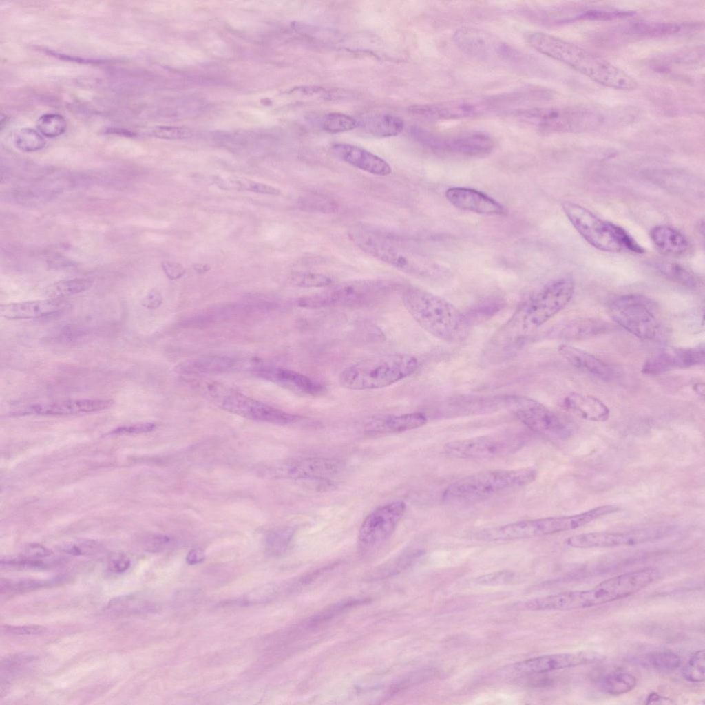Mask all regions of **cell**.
Segmentation results:
<instances>
[{"label":"cell","mask_w":705,"mask_h":705,"mask_svg":"<svg viewBox=\"0 0 705 705\" xmlns=\"http://www.w3.org/2000/svg\"><path fill=\"white\" fill-rule=\"evenodd\" d=\"M660 575L653 567L621 574L585 590H573L536 598L525 606L531 611H571L594 607L629 597L649 586Z\"/></svg>","instance_id":"1"},{"label":"cell","mask_w":705,"mask_h":705,"mask_svg":"<svg viewBox=\"0 0 705 705\" xmlns=\"http://www.w3.org/2000/svg\"><path fill=\"white\" fill-rule=\"evenodd\" d=\"M528 45L540 53L560 61L594 82L620 90H633V78L604 58L562 39L539 32L525 35Z\"/></svg>","instance_id":"2"},{"label":"cell","mask_w":705,"mask_h":705,"mask_svg":"<svg viewBox=\"0 0 705 705\" xmlns=\"http://www.w3.org/2000/svg\"><path fill=\"white\" fill-rule=\"evenodd\" d=\"M574 288L573 280L567 277L547 283L517 310L498 335L499 339L509 348L517 349L525 338L567 305Z\"/></svg>","instance_id":"3"},{"label":"cell","mask_w":705,"mask_h":705,"mask_svg":"<svg viewBox=\"0 0 705 705\" xmlns=\"http://www.w3.org/2000/svg\"><path fill=\"white\" fill-rule=\"evenodd\" d=\"M402 299L411 317L432 336L450 343L465 336L469 324L465 315L444 298L409 287L403 291Z\"/></svg>","instance_id":"4"},{"label":"cell","mask_w":705,"mask_h":705,"mask_svg":"<svg viewBox=\"0 0 705 705\" xmlns=\"http://www.w3.org/2000/svg\"><path fill=\"white\" fill-rule=\"evenodd\" d=\"M418 367V359L409 354L375 355L344 369L339 375V383L343 388L353 390L379 389L409 377Z\"/></svg>","instance_id":"5"},{"label":"cell","mask_w":705,"mask_h":705,"mask_svg":"<svg viewBox=\"0 0 705 705\" xmlns=\"http://www.w3.org/2000/svg\"><path fill=\"white\" fill-rule=\"evenodd\" d=\"M536 476V470L532 467L481 472L451 483L443 492V499L446 503L476 501L524 487Z\"/></svg>","instance_id":"6"},{"label":"cell","mask_w":705,"mask_h":705,"mask_svg":"<svg viewBox=\"0 0 705 705\" xmlns=\"http://www.w3.org/2000/svg\"><path fill=\"white\" fill-rule=\"evenodd\" d=\"M562 207L576 231L596 249L607 252L644 253L645 250L621 227L602 220L575 202H565Z\"/></svg>","instance_id":"7"},{"label":"cell","mask_w":705,"mask_h":705,"mask_svg":"<svg viewBox=\"0 0 705 705\" xmlns=\"http://www.w3.org/2000/svg\"><path fill=\"white\" fill-rule=\"evenodd\" d=\"M390 286L377 280L345 282L326 291L300 297L297 305L306 308L355 307L375 303L388 295Z\"/></svg>","instance_id":"8"},{"label":"cell","mask_w":705,"mask_h":705,"mask_svg":"<svg viewBox=\"0 0 705 705\" xmlns=\"http://www.w3.org/2000/svg\"><path fill=\"white\" fill-rule=\"evenodd\" d=\"M609 310L618 324L637 337L651 340L659 337L661 324L652 299L638 294L622 295L611 302Z\"/></svg>","instance_id":"9"},{"label":"cell","mask_w":705,"mask_h":705,"mask_svg":"<svg viewBox=\"0 0 705 705\" xmlns=\"http://www.w3.org/2000/svg\"><path fill=\"white\" fill-rule=\"evenodd\" d=\"M351 239L367 254L406 273L425 276L430 274L426 261L394 240L368 232H354Z\"/></svg>","instance_id":"10"},{"label":"cell","mask_w":705,"mask_h":705,"mask_svg":"<svg viewBox=\"0 0 705 705\" xmlns=\"http://www.w3.org/2000/svg\"><path fill=\"white\" fill-rule=\"evenodd\" d=\"M527 440V436L522 433L502 432L453 441L448 443L444 449L448 455L458 459H494L516 453Z\"/></svg>","instance_id":"11"},{"label":"cell","mask_w":705,"mask_h":705,"mask_svg":"<svg viewBox=\"0 0 705 705\" xmlns=\"http://www.w3.org/2000/svg\"><path fill=\"white\" fill-rule=\"evenodd\" d=\"M521 121L544 131H571L593 127L599 115L582 109L531 107L516 111Z\"/></svg>","instance_id":"12"},{"label":"cell","mask_w":705,"mask_h":705,"mask_svg":"<svg viewBox=\"0 0 705 705\" xmlns=\"http://www.w3.org/2000/svg\"><path fill=\"white\" fill-rule=\"evenodd\" d=\"M405 512V503L395 501L376 508L366 516L358 534V548L362 556L374 554L388 541Z\"/></svg>","instance_id":"13"},{"label":"cell","mask_w":705,"mask_h":705,"mask_svg":"<svg viewBox=\"0 0 705 705\" xmlns=\"http://www.w3.org/2000/svg\"><path fill=\"white\" fill-rule=\"evenodd\" d=\"M224 410L238 416L258 421L286 425L298 421L299 416L273 408L233 390L218 386L209 389Z\"/></svg>","instance_id":"14"},{"label":"cell","mask_w":705,"mask_h":705,"mask_svg":"<svg viewBox=\"0 0 705 705\" xmlns=\"http://www.w3.org/2000/svg\"><path fill=\"white\" fill-rule=\"evenodd\" d=\"M673 531L672 527L659 526L621 532H590L571 536L567 539L566 543L569 547L579 549L632 546L664 538Z\"/></svg>","instance_id":"15"},{"label":"cell","mask_w":705,"mask_h":705,"mask_svg":"<svg viewBox=\"0 0 705 705\" xmlns=\"http://www.w3.org/2000/svg\"><path fill=\"white\" fill-rule=\"evenodd\" d=\"M452 39L463 52L478 59L498 58L507 61H518L520 58L517 50L492 33L478 28H460L454 32Z\"/></svg>","instance_id":"16"},{"label":"cell","mask_w":705,"mask_h":705,"mask_svg":"<svg viewBox=\"0 0 705 705\" xmlns=\"http://www.w3.org/2000/svg\"><path fill=\"white\" fill-rule=\"evenodd\" d=\"M516 417L531 430L549 439H563L571 426L543 404L526 397L513 398Z\"/></svg>","instance_id":"17"},{"label":"cell","mask_w":705,"mask_h":705,"mask_svg":"<svg viewBox=\"0 0 705 705\" xmlns=\"http://www.w3.org/2000/svg\"><path fill=\"white\" fill-rule=\"evenodd\" d=\"M340 460L333 458L310 457L278 463L267 470L277 478L320 480L338 474L344 468Z\"/></svg>","instance_id":"18"},{"label":"cell","mask_w":705,"mask_h":705,"mask_svg":"<svg viewBox=\"0 0 705 705\" xmlns=\"http://www.w3.org/2000/svg\"><path fill=\"white\" fill-rule=\"evenodd\" d=\"M602 657V655L592 651L545 655L510 665L507 672L518 675L545 673L588 664Z\"/></svg>","instance_id":"19"},{"label":"cell","mask_w":705,"mask_h":705,"mask_svg":"<svg viewBox=\"0 0 705 705\" xmlns=\"http://www.w3.org/2000/svg\"><path fill=\"white\" fill-rule=\"evenodd\" d=\"M109 399H69L37 403L11 413L14 416H65L102 411L110 408Z\"/></svg>","instance_id":"20"},{"label":"cell","mask_w":705,"mask_h":705,"mask_svg":"<svg viewBox=\"0 0 705 705\" xmlns=\"http://www.w3.org/2000/svg\"><path fill=\"white\" fill-rule=\"evenodd\" d=\"M704 346L680 348L665 350L649 357L643 364L642 372L648 375H659L675 368H686L704 363Z\"/></svg>","instance_id":"21"},{"label":"cell","mask_w":705,"mask_h":705,"mask_svg":"<svg viewBox=\"0 0 705 705\" xmlns=\"http://www.w3.org/2000/svg\"><path fill=\"white\" fill-rule=\"evenodd\" d=\"M493 147V140L487 134L471 131L450 136L435 134L431 149L476 156L488 154Z\"/></svg>","instance_id":"22"},{"label":"cell","mask_w":705,"mask_h":705,"mask_svg":"<svg viewBox=\"0 0 705 705\" xmlns=\"http://www.w3.org/2000/svg\"><path fill=\"white\" fill-rule=\"evenodd\" d=\"M483 107L465 101H448L432 104L412 105L409 112L429 120H454L478 115Z\"/></svg>","instance_id":"23"},{"label":"cell","mask_w":705,"mask_h":705,"mask_svg":"<svg viewBox=\"0 0 705 705\" xmlns=\"http://www.w3.org/2000/svg\"><path fill=\"white\" fill-rule=\"evenodd\" d=\"M331 151L341 160L368 173L384 176L392 172L391 167L386 160L361 147L337 143L332 145Z\"/></svg>","instance_id":"24"},{"label":"cell","mask_w":705,"mask_h":705,"mask_svg":"<svg viewBox=\"0 0 705 705\" xmlns=\"http://www.w3.org/2000/svg\"><path fill=\"white\" fill-rule=\"evenodd\" d=\"M445 197L453 206L464 211L485 215H501L505 211L498 202L472 189L452 187L445 191Z\"/></svg>","instance_id":"25"},{"label":"cell","mask_w":705,"mask_h":705,"mask_svg":"<svg viewBox=\"0 0 705 705\" xmlns=\"http://www.w3.org/2000/svg\"><path fill=\"white\" fill-rule=\"evenodd\" d=\"M67 307V303L63 299L48 298L1 304L0 315L8 319H36L57 313Z\"/></svg>","instance_id":"26"},{"label":"cell","mask_w":705,"mask_h":705,"mask_svg":"<svg viewBox=\"0 0 705 705\" xmlns=\"http://www.w3.org/2000/svg\"><path fill=\"white\" fill-rule=\"evenodd\" d=\"M260 375L286 388L308 396L322 394L326 388L309 377L291 369L269 367L260 371Z\"/></svg>","instance_id":"27"},{"label":"cell","mask_w":705,"mask_h":705,"mask_svg":"<svg viewBox=\"0 0 705 705\" xmlns=\"http://www.w3.org/2000/svg\"><path fill=\"white\" fill-rule=\"evenodd\" d=\"M558 351L572 366L593 376L611 379L615 375L614 368L585 350L563 344Z\"/></svg>","instance_id":"28"},{"label":"cell","mask_w":705,"mask_h":705,"mask_svg":"<svg viewBox=\"0 0 705 705\" xmlns=\"http://www.w3.org/2000/svg\"><path fill=\"white\" fill-rule=\"evenodd\" d=\"M563 405L576 416L590 421H605L610 415L607 406L598 398L589 394L571 392L564 399Z\"/></svg>","instance_id":"29"},{"label":"cell","mask_w":705,"mask_h":705,"mask_svg":"<svg viewBox=\"0 0 705 705\" xmlns=\"http://www.w3.org/2000/svg\"><path fill=\"white\" fill-rule=\"evenodd\" d=\"M649 234L655 247L665 255L682 256L690 249L688 238L681 231L671 226H655L651 229Z\"/></svg>","instance_id":"30"},{"label":"cell","mask_w":705,"mask_h":705,"mask_svg":"<svg viewBox=\"0 0 705 705\" xmlns=\"http://www.w3.org/2000/svg\"><path fill=\"white\" fill-rule=\"evenodd\" d=\"M611 325L597 318H579L569 321L556 330V335L566 340H582L607 333Z\"/></svg>","instance_id":"31"},{"label":"cell","mask_w":705,"mask_h":705,"mask_svg":"<svg viewBox=\"0 0 705 705\" xmlns=\"http://www.w3.org/2000/svg\"><path fill=\"white\" fill-rule=\"evenodd\" d=\"M361 127L377 137H390L401 133L404 127L403 120L390 114H377L361 121Z\"/></svg>","instance_id":"32"},{"label":"cell","mask_w":705,"mask_h":705,"mask_svg":"<svg viewBox=\"0 0 705 705\" xmlns=\"http://www.w3.org/2000/svg\"><path fill=\"white\" fill-rule=\"evenodd\" d=\"M106 609L113 614L133 615L151 612L154 610V606L136 596L123 595L110 600Z\"/></svg>","instance_id":"33"},{"label":"cell","mask_w":705,"mask_h":705,"mask_svg":"<svg viewBox=\"0 0 705 705\" xmlns=\"http://www.w3.org/2000/svg\"><path fill=\"white\" fill-rule=\"evenodd\" d=\"M92 282L85 278H74L55 282L49 285L45 294L49 299H63L74 295L91 288Z\"/></svg>","instance_id":"34"},{"label":"cell","mask_w":705,"mask_h":705,"mask_svg":"<svg viewBox=\"0 0 705 705\" xmlns=\"http://www.w3.org/2000/svg\"><path fill=\"white\" fill-rule=\"evenodd\" d=\"M637 684L636 677L627 672H618L603 677L599 687L604 693L611 695H623L632 691Z\"/></svg>","instance_id":"35"},{"label":"cell","mask_w":705,"mask_h":705,"mask_svg":"<svg viewBox=\"0 0 705 705\" xmlns=\"http://www.w3.org/2000/svg\"><path fill=\"white\" fill-rule=\"evenodd\" d=\"M427 418L421 412L407 413L386 418L381 425V430L388 432H403L424 425Z\"/></svg>","instance_id":"36"},{"label":"cell","mask_w":705,"mask_h":705,"mask_svg":"<svg viewBox=\"0 0 705 705\" xmlns=\"http://www.w3.org/2000/svg\"><path fill=\"white\" fill-rule=\"evenodd\" d=\"M658 272L665 278L686 286L695 288L699 286V280L689 269L677 263H663L657 266Z\"/></svg>","instance_id":"37"},{"label":"cell","mask_w":705,"mask_h":705,"mask_svg":"<svg viewBox=\"0 0 705 705\" xmlns=\"http://www.w3.org/2000/svg\"><path fill=\"white\" fill-rule=\"evenodd\" d=\"M421 555L419 551H412L402 554L374 571L370 580L384 579L403 571L411 566Z\"/></svg>","instance_id":"38"},{"label":"cell","mask_w":705,"mask_h":705,"mask_svg":"<svg viewBox=\"0 0 705 705\" xmlns=\"http://www.w3.org/2000/svg\"><path fill=\"white\" fill-rule=\"evenodd\" d=\"M234 364L230 358L207 357L187 364L182 369L191 372H218L229 370Z\"/></svg>","instance_id":"39"},{"label":"cell","mask_w":705,"mask_h":705,"mask_svg":"<svg viewBox=\"0 0 705 705\" xmlns=\"http://www.w3.org/2000/svg\"><path fill=\"white\" fill-rule=\"evenodd\" d=\"M103 548V545L95 540L80 538L62 543L59 549L72 556H92L101 552Z\"/></svg>","instance_id":"40"},{"label":"cell","mask_w":705,"mask_h":705,"mask_svg":"<svg viewBox=\"0 0 705 705\" xmlns=\"http://www.w3.org/2000/svg\"><path fill=\"white\" fill-rule=\"evenodd\" d=\"M36 126L39 131L45 137L55 138L65 132L67 122L65 118L58 114L47 113L43 114L37 120Z\"/></svg>","instance_id":"41"},{"label":"cell","mask_w":705,"mask_h":705,"mask_svg":"<svg viewBox=\"0 0 705 705\" xmlns=\"http://www.w3.org/2000/svg\"><path fill=\"white\" fill-rule=\"evenodd\" d=\"M630 29L634 34L656 36L675 34L680 27L671 23L638 21L633 23Z\"/></svg>","instance_id":"42"},{"label":"cell","mask_w":705,"mask_h":705,"mask_svg":"<svg viewBox=\"0 0 705 705\" xmlns=\"http://www.w3.org/2000/svg\"><path fill=\"white\" fill-rule=\"evenodd\" d=\"M358 125L357 121L349 115L339 112H330L322 120V129L329 133H339L350 131Z\"/></svg>","instance_id":"43"},{"label":"cell","mask_w":705,"mask_h":705,"mask_svg":"<svg viewBox=\"0 0 705 705\" xmlns=\"http://www.w3.org/2000/svg\"><path fill=\"white\" fill-rule=\"evenodd\" d=\"M45 143L40 132L30 128L21 129L14 137L15 146L25 152L39 151L44 147Z\"/></svg>","instance_id":"44"},{"label":"cell","mask_w":705,"mask_h":705,"mask_svg":"<svg viewBox=\"0 0 705 705\" xmlns=\"http://www.w3.org/2000/svg\"><path fill=\"white\" fill-rule=\"evenodd\" d=\"M704 651H695L689 658L686 664L682 668V675L684 680L691 683H700L704 681Z\"/></svg>","instance_id":"45"},{"label":"cell","mask_w":705,"mask_h":705,"mask_svg":"<svg viewBox=\"0 0 705 705\" xmlns=\"http://www.w3.org/2000/svg\"><path fill=\"white\" fill-rule=\"evenodd\" d=\"M368 602V599H350L337 602L311 618L308 621V624L313 627L317 626L329 620L346 610L361 605Z\"/></svg>","instance_id":"46"},{"label":"cell","mask_w":705,"mask_h":705,"mask_svg":"<svg viewBox=\"0 0 705 705\" xmlns=\"http://www.w3.org/2000/svg\"><path fill=\"white\" fill-rule=\"evenodd\" d=\"M295 530L289 527L271 532L265 541L267 551L272 555H280L284 552L290 545Z\"/></svg>","instance_id":"47"},{"label":"cell","mask_w":705,"mask_h":705,"mask_svg":"<svg viewBox=\"0 0 705 705\" xmlns=\"http://www.w3.org/2000/svg\"><path fill=\"white\" fill-rule=\"evenodd\" d=\"M503 307V302L500 299H489L481 302L471 308L467 315H465L469 325L477 324L486 320L497 313Z\"/></svg>","instance_id":"48"},{"label":"cell","mask_w":705,"mask_h":705,"mask_svg":"<svg viewBox=\"0 0 705 705\" xmlns=\"http://www.w3.org/2000/svg\"><path fill=\"white\" fill-rule=\"evenodd\" d=\"M289 282L300 288H322L329 286L332 280L322 273L312 272H297L291 275Z\"/></svg>","instance_id":"49"},{"label":"cell","mask_w":705,"mask_h":705,"mask_svg":"<svg viewBox=\"0 0 705 705\" xmlns=\"http://www.w3.org/2000/svg\"><path fill=\"white\" fill-rule=\"evenodd\" d=\"M46 580L34 579H20L11 580L1 579L0 582L1 593H21L40 589L49 585Z\"/></svg>","instance_id":"50"},{"label":"cell","mask_w":705,"mask_h":705,"mask_svg":"<svg viewBox=\"0 0 705 705\" xmlns=\"http://www.w3.org/2000/svg\"><path fill=\"white\" fill-rule=\"evenodd\" d=\"M654 668L661 671H672L681 664L680 657L671 651H660L653 653L650 658Z\"/></svg>","instance_id":"51"},{"label":"cell","mask_w":705,"mask_h":705,"mask_svg":"<svg viewBox=\"0 0 705 705\" xmlns=\"http://www.w3.org/2000/svg\"><path fill=\"white\" fill-rule=\"evenodd\" d=\"M36 660L35 656L30 654H16L1 661V672L11 673L21 669Z\"/></svg>","instance_id":"52"},{"label":"cell","mask_w":705,"mask_h":705,"mask_svg":"<svg viewBox=\"0 0 705 705\" xmlns=\"http://www.w3.org/2000/svg\"><path fill=\"white\" fill-rule=\"evenodd\" d=\"M514 577V574L510 571H498L478 577L476 582L481 585H499L509 582Z\"/></svg>","instance_id":"53"},{"label":"cell","mask_w":705,"mask_h":705,"mask_svg":"<svg viewBox=\"0 0 705 705\" xmlns=\"http://www.w3.org/2000/svg\"><path fill=\"white\" fill-rule=\"evenodd\" d=\"M152 134L157 138L164 139H184L191 136V131L188 129L173 126L156 127Z\"/></svg>","instance_id":"54"},{"label":"cell","mask_w":705,"mask_h":705,"mask_svg":"<svg viewBox=\"0 0 705 705\" xmlns=\"http://www.w3.org/2000/svg\"><path fill=\"white\" fill-rule=\"evenodd\" d=\"M1 632L12 635H34L44 633L46 628L41 625H10L1 626Z\"/></svg>","instance_id":"55"},{"label":"cell","mask_w":705,"mask_h":705,"mask_svg":"<svg viewBox=\"0 0 705 705\" xmlns=\"http://www.w3.org/2000/svg\"><path fill=\"white\" fill-rule=\"evenodd\" d=\"M154 423L144 422L131 425L119 426L109 432V435L118 436L125 434H137L151 432L156 428Z\"/></svg>","instance_id":"56"},{"label":"cell","mask_w":705,"mask_h":705,"mask_svg":"<svg viewBox=\"0 0 705 705\" xmlns=\"http://www.w3.org/2000/svg\"><path fill=\"white\" fill-rule=\"evenodd\" d=\"M130 565V559L127 555L123 553H115L111 555L108 559L107 569L114 574H121L126 571Z\"/></svg>","instance_id":"57"},{"label":"cell","mask_w":705,"mask_h":705,"mask_svg":"<svg viewBox=\"0 0 705 705\" xmlns=\"http://www.w3.org/2000/svg\"><path fill=\"white\" fill-rule=\"evenodd\" d=\"M170 543L169 537L162 535H150L143 540V547L148 551L157 552L163 550Z\"/></svg>","instance_id":"58"},{"label":"cell","mask_w":705,"mask_h":705,"mask_svg":"<svg viewBox=\"0 0 705 705\" xmlns=\"http://www.w3.org/2000/svg\"><path fill=\"white\" fill-rule=\"evenodd\" d=\"M52 554V551L45 546L33 543L27 546L22 556L32 560H42Z\"/></svg>","instance_id":"59"},{"label":"cell","mask_w":705,"mask_h":705,"mask_svg":"<svg viewBox=\"0 0 705 705\" xmlns=\"http://www.w3.org/2000/svg\"><path fill=\"white\" fill-rule=\"evenodd\" d=\"M162 268L166 275L171 280L179 279L185 273L184 267L176 262H163Z\"/></svg>","instance_id":"60"},{"label":"cell","mask_w":705,"mask_h":705,"mask_svg":"<svg viewBox=\"0 0 705 705\" xmlns=\"http://www.w3.org/2000/svg\"><path fill=\"white\" fill-rule=\"evenodd\" d=\"M162 303V297L156 290L153 289L149 291L143 298L141 304L148 309H156Z\"/></svg>","instance_id":"61"},{"label":"cell","mask_w":705,"mask_h":705,"mask_svg":"<svg viewBox=\"0 0 705 705\" xmlns=\"http://www.w3.org/2000/svg\"><path fill=\"white\" fill-rule=\"evenodd\" d=\"M204 554L200 549H192L187 556L186 560L189 565H195L202 562Z\"/></svg>","instance_id":"62"},{"label":"cell","mask_w":705,"mask_h":705,"mask_svg":"<svg viewBox=\"0 0 705 705\" xmlns=\"http://www.w3.org/2000/svg\"><path fill=\"white\" fill-rule=\"evenodd\" d=\"M667 701L670 700L661 696L657 693H651L646 697L645 704H664L668 703Z\"/></svg>","instance_id":"63"},{"label":"cell","mask_w":705,"mask_h":705,"mask_svg":"<svg viewBox=\"0 0 705 705\" xmlns=\"http://www.w3.org/2000/svg\"><path fill=\"white\" fill-rule=\"evenodd\" d=\"M193 269L199 273H204L209 271L210 266L205 264H196Z\"/></svg>","instance_id":"64"}]
</instances>
